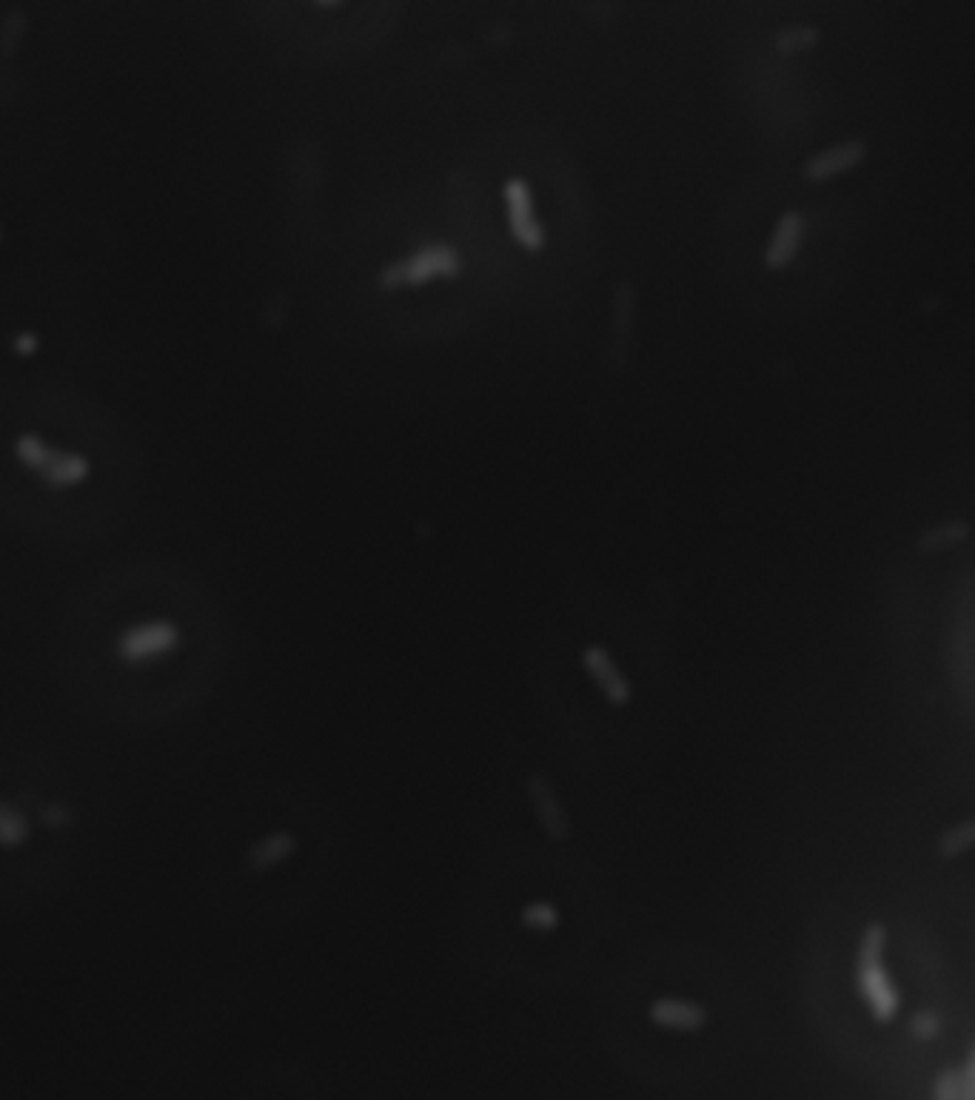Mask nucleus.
<instances>
[{"mask_svg":"<svg viewBox=\"0 0 975 1100\" xmlns=\"http://www.w3.org/2000/svg\"><path fill=\"white\" fill-rule=\"evenodd\" d=\"M884 950H887V927L882 921L864 923L856 950V989L870 1016L878 1023H891L898 1016L902 996L891 972L884 970Z\"/></svg>","mask_w":975,"mask_h":1100,"instance_id":"f257e3e1","label":"nucleus"},{"mask_svg":"<svg viewBox=\"0 0 975 1100\" xmlns=\"http://www.w3.org/2000/svg\"><path fill=\"white\" fill-rule=\"evenodd\" d=\"M183 642V633L171 619H149V622L131 624L115 639V656L129 668L160 662L175 653Z\"/></svg>","mask_w":975,"mask_h":1100,"instance_id":"f03ea898","label":"nucleus"},{"mask_svg":"<svg viewBox=\"0 0 975 1100\" xmlns=\"http://www.w3.org/2000/svg\"><path fill=\"white\" fill-rule=\"evenodd\" d=\"M14 453L27 468H32L34 473L43 477V482H49L52 488H66V486H78L89 477V462L78 453H63L49 448L47 442L34 433H23L14 442Z\"/></svg>","mask_w":975,"mask_h":1100,"instance_id":"7ed1b4c3","label":"nucleus"},{"mask_svg":"<svg viewBox=\"0 0 975 1100\" xmlns=\"http://www.w3.org/2000/svg\"><path fill=\"white\" fill-rule=\"evenodd\" d=\"M462 269L457 251L446 243H434L426 249L414 251L411 257L400 262H391L382 271V286L386 289H400V286H422L434 277H457Z\"/></svg>","mask_w":975,"mask_h":1100,"instance_id":"20e7f679","label":"nucleus"},{"mask_svg":"<svg viewBox=\"0 0 975 1100\" xmlns=\"http://www.w3.org/2000/svg\"><path fill=\"white\" fill-rule=\"evenodd\" d=\"M579 664H583L585 676H588L596 693L603 696L605 704L619 710L628 708L630 701H634V681L619 668V662H616L608 648L596 642L585 644L583 653H579Z\"/></svg>","mask_w":975,"mask_h":1100,"instance_id":"39448f33","label":"nucleus"},{"mask_svg":"<svg viewBox=\"0 0 975 1100\" xmlns=\"http://www.w3.org/2000/svg\"><path fill=\"white\" fill-rule=\"evenodd\" d=\"M525 793H528V804L530 810H534V816H537L539 827L545 830V836L554 841L568 839L574 824H570L568 810H565L557 787L550 784L548 776L530 773L528 779H525Z\"/></svg>","mask_w":975,"mask_h":1100,"instance_id":"423d86ee","label":"nucleus"},{"mask_svg":"<svg viewBox=\"0 0 975 1100\" xmlns=\"http://www.w3.org/2000/svg\"><path fill=\"white\" fill-rule=\"evenodd\" d=\"M505 194V211H508V226L511 234L523 249L539 251L545 246V231L539 226L537 214H534V200H530V189L523 178H511L503 189Z\"/></svg>","mask_w":975,"mask_h":1100,"instance_id":"0eeeda50","label":"nucleus"},{"mask_svg":"<svg viewBox=\"0 0 975 1100\" xmlns=\"http://www.w3.org/2000/svg\"><path fill=\"white\" fill-rule=\"evenodd\" d=\"M648 1021L656 1029L676 1032V1036H694L710 1023V1012L699 1001L679 996H659L648 1003Z\"/></svg>","mask_w":975,"mask_h":1100,"instance_id":"6e6552de","label":"nucleus"},{"mask_svg":"<svg viewBox=\"0 0 975 1100\" xmlns=\"http://www.w3.org/2000/svg\"><path fill=\"white\" fill-rule=\"evenodd\" d=\"M864 158H867V143L864 140H842V143H833L830 149H822L813 158H807L805 166H802V178L807 183H827V180L842 178V174L853 171L856 166H862Z\"/></svg>","mask_w":975,"mask_h":1100,"instance_id":"1a4fd4ad","label":"nucleus"},{"mask_svg":"<svg viewBox=\"0 0 975 1100\" xmlns=\"http://www.w3.org/2000/svg\"><path fill=\"white\" fill-rule=\"evenodd\" d=\"M300 850V841L291 830H271L260 839H255L242 856V867L251 872V876H266V872H275L277 867H282L286 861L297 856Z\"/></svg>","mask_w":975,"mask_h":1100,"instance_id":"9d476101","label":"nucleus"},{"mask_svg":"<svg viewBox=\"0 0 975 1100\" xmlns=\"http://www.w3.org/2000/svg\"><path fill=\"white\" fill-rule=\"evenodd\" d=\"M807 234V220L802 211L790 209L779 217V223L773 229L770 240H767L765 249V269L767 271H782L787 269L796 254H799L802 243H805Z\"/></svg>","mask_w":975,"mask_h":1100,"instance_id":"9b49d317","label":"nucleus"},{"mask_svg":"<svg viewBox=\"0 0 975 1100\" xmlns=\"http://www.w3.org/2000/svg\"><path fill=\"white\" fill-rule=\"evenodd\" d=\"M969 533H973L969 522H964V519H947V522L924 528L916 539V550L924 553V557H929V553H947V550L967 542Z\"/></svg>","mask_w":975,"mask_h":1100,"instance_id":"f8f14e48","label":"nucleus"},{"mask_svg":"<svg viewBox=\"0 0 975 1100\" xmlns=\"http://www.w3.org/2000/svg\"><path fill=\"white\" fill-rule=\"evenodd\" d=\"M32 839V816L18 801L0 796V850H20Z\"/></svg>","mask_w":975,"mask_h":1100,"instance_id":"ddd939ff","label":"nucleus"},{"mask_svg":"<svg viewBox=\"0 0 975 1100\" xmlns=\"http://www.w3.org/2000/svg\"><path fill=\"white\" fill-rule=\"evenodd\" d=\"M969 850H975V816L958 821V824H949L936 839V852L942 861H956V858L967 856Z\"/></svg>","mask_w":975,"mask_h":1100,"instance_id":"4468645a","label":"nucleus"},{"mask_svg":"<svg viewBox=\"0 0 975 1100\" xmlns=\"http://www.w3.org/2000/svg\"><path fill=\"white\" fill-rule=\"evenodd\" d=\"M519 923H523L528 932H539V936H550L563 927V912H559L557 904H550L545 898H537V901H528V904L519 910Z\"/></svg>","mask_w":975,"mask_h":1100,"instance_id":"2eb2a0df","label":"nucleus"},{"mask_svg":"<svg viewBox=\"0 0 975 1100\" xmlns=\"http://www.w3.org/2000/svg\"><path fill=\"white\" fill-rule=\"evenodd\" d=\"M40 821L47 830H69V827L78 824V810H74L69 801L63 799H52L47 804L40 807Z\"/></svg>","mask_w":975,"mask_h":1100,"instance_id":"dca6fc26","label":"nucleus"},{"mask_svg":"<svg viewBox=\"0 0 975 1100\" xmlns=\"http://www.w3.org/2000/svg\"><path fill=\"white\" fill-rule=\"evenodd\" d=\"M933 1100H967L962 1069H942L933 1083Z\"/></svg>","mask_w":975,"mask_h":1100,"instance_id":"f3484780","label":"nucleus"},{"mask_svg":"<svg viewBox=\"0 0 975 1100\" xmlns=\"http://www.w3.org/2000/svg\"><path fill=\"white\" fill-rule=\"evenodd\" d=\"M818 40V32L813 27H793L785 29V32L776 34V49L782 54H793V52H805Z\"/></svg>","mask_w":975,"mask_h":1100,"instance_id":"a211bd4d","label":"nucleus"},{"mask_svg":"<svg viewBox=\"0 0 975 1100\" xmlns=\"http://www.w3.org/2000/svg\"><path fill=\"white\" fill-rule=\"evenodd\" d=\"M942 1032V1018L933 1009H916L911 1016V1036L916 1041H933Z\"/></svg>","mask_w":975,"mask_h":1100,"instance_id":"6ab92c4d","label":"nucleus"},{"mask_svg":"<svg viewBox=\"0 0 975 1100\" xmlns=\"http://www.w3.org/2000/svg\"><path fill=\"white\" fill-rule=\"evenodd\" d=\"M962 1078H964V1087H967V1100H969V1089L975 1087V1043L967 1054V1063H964V1069H962Z\"/></svg>","mask_w":975,"mask_h":1100,"instance_id":"aec40b11","label":"nucleus"},{"mask_svg":"<svg viewBox=\"0 0 975 1100\" xmlns=\"http://www.w3.org/2000/svg\"><path fill=\"white\" fill-rule=\"evenodd\" d=\"M34 348H38V337L34 334H20L18 340H14V351H18V354H32Z\"/></svg>","mask_w":975,"mask_h":1100,"instance_id":"412c9836","label":"nucleus"},{"mask_svg":"<svg viewBox=\"0 0 975 1100\" xmlns=\"http://www.w3.org/2000/svg\"><path fill=\"white\" fill-rule=\"evenodd\" d=\"M969 1100H975V1087H973V1089H969Z\"/></svg>","mask_w":975,"mask_h":1100,"instance_id":"4be33fe9","label":"nucleus"}]
</instances>
